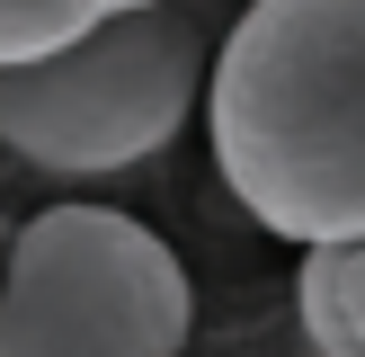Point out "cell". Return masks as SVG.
Wrapping results in <instances>:
<instances>
[{"label": "cell", "mask_w": 365, "mask_h": 357, "mask_svg": "<svg viewBox=\"0 0 365 357\" xmlns=\"http://www.w3.org/2000/svg\"><path fill=\"white\" fill-rule=\"evenodd\" d=\"M196 107L250 223L294 250L365 241V0H250Z\"/></svg>", "instance_id": "1"}, {"label": "cell", "mask_w": 365, "mask_h": 357, "mask_svg": "<svg viewBox=\"0 0 365 357\" xmlns=\"http://www.w3.org/2000/svg\"><path fill=\"white\" fill-rule=\"evenodd\" d=\"M214 27L187 0L107 9L45 63L0 71V152L45 178H116L170 152L205 99Z\"/></svg>", "instance_id": "2"}, {"label": "cell", "mask_w": 365, "mask_h": 357, "mask_svg": "<svg viewBox=\"0 0 365 357\" xmlns=\"http://www.w3.org/2000/svg\"><path fill=\"white\" fill-rule=\"evenodd\" d=\"M196 286L152 223L45 206L0 241V357H178Z\"/></svg>", "instance_id": "3"}, {"label": "cell", "mask_w": 365, "mask_h": 357, "mask_svg": "<svg viewBox=\"0 0 365 357\" xmlns=\"http://www.w3.org/2000/svg\"><path fill=\"white\" fill-rule=\"evenodd\" d=\"M89 18H98V0H0V71L63 54Z\"/></svg>", "instance_id": "4"}, {"label": "cell", "mask_w": 365, "mask_h": 357, "mask_svg": "<svg viewBox=\"0 0 365 357\" xmlns=\"http://www.w3.org/2000/svg\"><path fill=\"white\" fill-rule=\"evenodd\" d=\"M294 321H303V339H312V357H365V339H356L348 303H339V268H330V250H303Z\"/></svg>", "instance_id": "5"}, {"label": "cell", "mask_w": 365, "mask_h": 357, "mask_svg": "<svg viewBox=\"0 0 365 357\" xmlns=\"http://www.w3.org/2000/svg\"><path fill=\"white\" fill-rule=\"evenodd\" d=\"M330 268H339V303H348V321H356V339H365V241L330 250Z\"/></svg>", "instance_id": "6"}, {"label": "cell", "mask_w": 365, "mask_h": 357, "mask_svg": "<svg viewBox=\"0 0 365 357\" xmlns=\"http://www.w3.org/2000/svg\"><path fill=\"white\" fill-rule=\"evenodd\" d=\"M187 9H196V18H205V27H214V18H223V27H232V18H241V9H250V0H187Z\"/></svg>", "instance_id": "7"}, {"label": "cell", "mask_w": 365, "mask_h": 357, "mask_svg": "<svg viewBox=\"0 0 365 357\" xmlns=\"http://www.w3.org/2000/svg\"><path fill=\"white\" fill-rule=\"evenodd\" d=\"M107 9H152V0H98V18H107Z\"/></svg>", "instance_id": "8"}]
</instances>
